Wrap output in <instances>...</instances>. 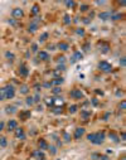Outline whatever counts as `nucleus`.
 <instances>
[{
  "mask_svg": "<svg viewBox=\"0 0 126 160\" xmlns=\"http://www.w3.org/2000/svg\"><path fill=\"white\" fill-rule=\"evenodd\" d=\"M105 139H106V135H105L103 131L94 132V139H93L92 144H93V145H101V144L105 141Z\"/></svg>",
  "mask_w": 126,
  "mask_h": 160,
  "instance_id": "f257e3e1",
  "label": "nucleus"
},
{
  "mask_svg": "<svg viewBox=\"0 0 126 160\" xmlns=\"http://www.w3.org/2000/svg\"><path fill=\"white\" fill-rule=\"evenodd\" d=\"M4 88H5V98H8V100L14 98V96H15V88L12 86V84H8V86H5Z\"/></svg>",
  "mask_w": 126,
  "mask_h": 160,
  "instance_id": "f03ea898",
  "label": "nucleus"
},
{
  "mask_svg": "<svg viewBox=\"0 0 126 160\" xmlns=\"http://www.w3.org/2000/svg\"><path fill=\"white\" fill-rule=\"evenodd\" d=\"M98 68H100L102 72H111V71H112V66L107 61H101V62L98 63Z\"/></svg>",
  "mask_w": 126,
  "mask_h": 160,
  "instance_id": "7ed1b4c3",
  "label": "nucleus"
},
{
  "mask_svg": "<svg viewBox=\"0 0 126 160\" xmlns=\"http://www.w3.org/2000/svg\"><path fill=\"white\" fill-rule=\"evenodd\" d=\"M12 16L13 19L18 20V19H22L24 16V12H23V9H20V8H15L12 10Z\"/></svg>",
  "mask_w": 126,
  "mask_h": 160,
  "instance_id": "20e7f679",
  "label": "nucleus"
},
{
  "mask_svg": "<svg viewBox=\"0 0 126 160\" xmlns=\"http://www.w3.org/2000/svg\"><path fill=\"white\" fill-rule=\"evenodd\" d=\"M71 97L72 98H75V100H81V98H83V92L81 91V90H78V88H75V90H72L71 91Z\"/></svg>",
  "mask_w": 126,
  "mask_h": 160,
  "instance_id": "39448f33",
  "label": "nucleus"
},
{
  "mask_svg": "<svg viewBox=\"0 0 126 160\" xmlns=\"http://www.w3.org/2000/svg\"><path fill=\"white\" fill-rule=\"evenodd\" d=\"M38 24H39V19H34L33 22H30L29 27H28V30L30 33H34L35 30H38Z\"/></svg>",
  "mask_w": 126,
  "mask_h": 160,
  "instance_id": "423d86ee",
  "label": "nucleus"
},
{
  "mask_svg": "<svg viewBox=\"0 0 126 160\" xmlns=\"http://www.w3.org/2000/svg\"><path fill=\"white\" fill-rule=\"evenodd\" d=\"M111 15H112V12H101V13H98V18L101 19V20H103V22H106V20H109V19H111Z\"/></svg>",
  "mask_w": 126,
  "mask_h": 160,
  "instance_id": "0eeeda50",
  "label": "nucleus"
},
{
  "mask_svg": "<svg viewBox=\"0 0 126 160\" xmlns=\"http://www.w3.org/2000/svg\"><path fill=\"white\" fill-rule=\"evenodd\" d=\"M85 132H86V130L83 129V127H77V129L75 130V134H73V137L78 140V139H81L83 135H85Z\"/></svg>",
  "mask_w": 126,
  "mask_h": 160,
  "instance_id": "6e6552de",
  "label": "nucleus"
},
{
  "mask_svg": "<svg viewBox=\"0 0 126 160\" xmlns=\"http://www.w3.org/2000/svg\"><path fill=\"white\" fill-rule=\"evenodd\" d=\"M6 127H8V131H15V129L18 127V122H16V120H9Z\"/></svg>",
  "mask_w": 126,
  "mask_h": 160,
  "instance_id": "1a4fd4ad",
  "label": "nucleus"
},
{
  "mask_svg": "<svg viewBox=\"0 0 126 160\" xmlns=\"http://www.w3.org/2000/svg\"><path fill=\"white\" fill-rule=\"evenodd\" d=\"M83 58V54L81 52H75L73 53V56L71 57V63H76L77 61H81Z\"/></svg>",
  "mask_w": 126,
  "mask_h": 160,
  "instance_id": "9d476101",
  "label": "nucleus"
},
{
  "mask_svg": "<svg viewBox=\"0 0 126 160\" xmlns=\"http://www.w3.org/2000/svg\"><path fill=\"white\" fill-rule=\"evenodd\" d=\"M15 136H16L18 139H20V140H24V139H25L24 130L22 129V127H16V129H15Z\"/></svg>",
  "mask_w": 126,
  "mask_h": 160,
  "instance_id": "9b49d317",
  "label": "nucleus"
},
{
  "mask_svg": "<svg viewBox=\"0 0 126 160\" xmlns=\"http://www.w3.org/2000/svg\"><path fill=\"white\" fill-rule=\"evenodd\" d=\"M38 58H39V61H49V54L44 50H40V52H38Z\"/></svg>",
  "mask_w": 126,
  "mask_h": 160,
  "instance_id": "f8f14e48",
  "label": "nucleus"
},
{
  "mask_svg": "<svg viewBox=\"0 0 126 160\" xmlns=\"http://www.w3.org/2000/svg\"><path fill=\"white\" fill-rule=\"evenodd\" d=\"M38 146H39L40 150H47L49 145H48V143L44 140V139H40V140L38 141Z\"/></svg>",
  "mask_w": 126,
  "mask_h": 160,
  "instance_id": "ddd939ff",
  "label": "nucleus"
},
{
  "mask_svg": "<svg viewBox=\"0 0 126 160\" xmlns=\"http://www.w3.org/2000/svg\"><path fill=\"white\" fill-rule=\"evenodd\" d=\"M57 48H58L59 50H63V52H66V50H68L69 46H68V43H64V42H59V43L57 44Z\"/></svg>",
  "mask_w": 126,
  "mask_h": 160,
  "instance_id": "4468645a",
  "label": "nucleus"
},
{
  "mask_svg": "<svg viewBox=\"0 0 126 160\" xmlns=\"http://www.w3.org/2000/svg\"><path fill=\"white\" fill-rule=\"evenodd\" d=\"M19 73L22 74L23 77H27L28 74H29V69H28L25 66H20V68H19Z\"/></svg>",
  "mask_w": 126,
  "mask_h": 160,
  "instance_id": "2eb2a0df",
  "label": "nucleus"
},
{
  "mask_svg": "<svg viewBox=\"0 0 126 160\" xmlns=\"http://www.w3.org/2000/svg\"><path fill=\"white\" fill-rule=\"evenodd\" d=\"M5 112H6V113H9V115H13V113H15V112H16L15 106H12V105L6 106V107H5Z\"/></svg>",
  "mask_w": 126,
  "mask_h": 160,
  "instance_id": "dca6fc26",
  "label": "nucleus"
},
{
  "mask_svg": "<svg viewBox=\"0 0 126 160\" xmlns=\"http://www.w3.org/2000/svg\"><path fill=\"white\" fill-rule=\"evenodd\" d=\"M63 82H64V80H63L62 77H57V78H54L53 81H52V84H54L56 87H59Z\"/></svg>",
  "mask_w": 126,
  "mask_h": 160,
  "instance_id": "f3484780",
  "label": "nucleus"
},
{
  "mask_svg": "<svg viewBox=\"0 0 126 160\" xmlns=\"http://www.w3.org/2000/svg\"><path fill=\"white\" fill-rule=\"evenodd\" d=\"M19 116H20L22 120H27L28 117H30V111H22L19 113Z\"/></svg>",
  "mask_w": 126,
  "mask_h": 160,
  "instance_id": "a211bd4d",
  "label": "nucleus"
},
{
  "mask_svg": "<svg viewBox=\"0 0 126 160\" xmlns=\"http://www.w3.org/2000/svg\"><path fill=\"white\" fill-rule=\"evenodd\" d=\"M38 13H39V5L34 4L33 6H32V14H33V15H38Z\"/></svg>",
  "mask_w": 126,
  "mask_h": 160,
  "instance_id": "6ab92c4d",
  "label": "nucleus"
},
{
  "mask_svg": "<svg viewBox=\"0 0 126 160\" xmlns=\"http://www.w3.org/2000/svg\"><path fill=\"white\" fill-rule=\"evenodd\" d=\"M90 116H91V112H90V111H86V110H85V111L81 112V117H82L83 120H87Z\"/></svg>",
  "mask_w": 126,
  "mask_h": 160,
  "instance_id": "aec40b11",
  "label": "nucleus"
},
{
  "mask_svg": "<svg viewBox=\"0 0 126 160\" xmlns=\"http://www.w3.org/2000/svg\"><path fill=\"white\" fill-rule=\"evenodd\" d=\"M48 37H49V34L46 32V33H43V34L39 37V42H40V43H43V42H46V40L48 39Z\"/></svg>",
  "mask_w": 126,
  "mask_h": 160,
  "instance_id": "412c9836",
  "label": "nucleus"
},
{
  "mask_svg": "<svg viewBox=\"0 0 126 160\" xmlns=\"http://www.w3.org/2000/svg\"><path fill=\"white\" fill-rule=\"evenodd\" d=\"M29 92V87L27 86V84H23L22 87H20V93H23V95H27Z\"/></svg>",
  "mask_w": 126,
  "mask_h": 160,
  "instance_id": "4be33fe9",
  "label": "nucleus"
},
{
  "mask_svg": "<svg viewBox=\"0 0 126 160\" xmlns=\"http://www.w3.org/2000/svg\"><path fill=\"white\" fill-rule=\"evenodd\" d=\"M25 103H27L28 106L34 105V100H33V97H32V96H28V97L25 98Z\"/></svg>",
  "mask_w": 126,
  "mask_h": 160,
  "instance_id": "5701e85b",
  "label": "nucleus"
},
{
  "mask_svg": "<svg viewBox=\"0 0 126 160\" xmlns=\"http://www.w3.org/2000/svg\"><path fill=\"white\" fill-rule=\"evenodd\" d=\"M52 92H53V95H61L62 93V88L61 87H53V88H52Z\"/></svg>",
  "mask_w": 126,
  "mask_h": 160,
  "instance_id": "b1692460",
  "label": "nucleus"
},
{
  "mask_svg": "<svg viewBox=\"0 0 126 160\" xmlns=\"http://www.w3.org/2000/svg\"><path fill=\"white\" fill-rule=\"evenodd\" d=\"M63 140H64V143H69L71 141V135L67 134V132H63Z\"/></svg>",
  "mask_w": 126,
  "mask_h": 160,
  "instance_id": "393cba45",
  "label": "nucleus"
},
{
  "mask_svg": "<svg viewBox=\"0 0 126 160\" xmlns=\"http://www.w3.org/2000/svg\"><path fill=\"white\" fill-rule=\"evenodd\" d=\"M63 23L64 24H71V16L68 14H66L64 16H63Z\"/></svg>",
  "mask_w": 126,
  "mask_h": 160,
  "instance_id": "a878e982",
  "label": "nucleus"
},
{
  "mask_svg": "<svg viewBox=\"0 0 126 160\" xmlns=\"http://www.w3.org/2000/svg\"><path fill=\"white\" fill-rule=\"evenodd\" d=\"M47 150H49V153H50L52 155H54V154L57 153V147H56V146H50V145H49Z\"/></svg>",
  "mask_w": 126,
  "mask_h": 160,
  "instance_id": "bb28decb",
  "label": "nucleus"
},
{
  "mask_svg": "<svg viewBox=\"0 0 126 160\" xmlns=\"http://www.w3.org/2000/svg\"><path fill=\"white\" fill-rule=\"evenodd\" d=\"M79 10H81V12H83V13H85V12H88V10H90V6H88L87 4H82L81 8H79Z\"/></svg>",
  "mask_w": 126,
  "mask_h": 160,
  "instance_id": "cd10ccee",
  "label": "nucleus"
},
{
  "mask_svg": "<svg viewBox=\"0 0 126 160\" xmlns=\"http://www.w3.org/2000/svg\"><path fill=\"white\" fill-rule=\"evenodd\" d=\"M77 110H78V106H77V105H72L71 107H69V112H71V113H76Z\"/></svg>",
  "mask_w": 126,
  "mask_h": 160,
  "instance_id": "c85d7f7f",
  "label": "nucleus"
},
{
  "mask_svg": "<svg viewBox=\"0 0 126 160\" xmlns=\"http://www.w3.org/2000/svg\"><path fill=\"white\" fill-rule=\"evenodd\" d=\"M8 145V141H6V137H0V146L5 147Z\"/></svg>",
  "mask_w": 126,
  "mask_h": 160,
  "instance_id": "c756f323",
  "label": "nucleus"
},
{
  "mask_svg": "<svg viewBox=\"0 0 126 160\" xmlns=\"http://www.w3.org/2000/svg\"><path fill=\"white\" fill-rule=\"evenodd\" d=\"M5 100V88H0V101Z\"/></svg>",
  "mask_w": 126,
  "mask_h": 160,
  "instance_id": "7c9ffc66",
  "label": "nucleus"
},
{
  "mask_svg": "<svg viewBox=\"0 0 126 160\" xmlns=\"http://www.w3.org/2000/svg\"><path fill=\"white\" fill-rule=\"evenodd\" d=\"M46 105L52 107V106L54 105V98H47V100H46Z\"/></svg>",
  "mask_w": 126,
  "mask_h": 160,
  "instance_id": "2f4dec72",
  "label": "nucleus"
},
{
  "mask_svg": "<svg viewBox=\"0 0 126 160\" xmlns=\"http://www.w3.org/2000/svg\"><path fill=\"white\" fill-rule=\"evenodd\" d=\"M119 109H120L121 111H125V109H126V102H125V101H121V102L119 103Z\"/></svg>",
  "mask_w": 126,
  "mask_h": 160,
  "instance_id": "473e14b6",
  "label": "nucleus"
},
{
  "mask_svg": "<svg viewBox=\"0 0 126 160\" xmlns=\"http://www.w3.org/2000/svg\"><path fill=\"white\" fill-rule=\"evenodd\" d=\"M76 33H77L78 35L83 37V35H85V29H83V28H78V29L76 30Z\"/></svg>",
  "mask_w": 126,
  "mask_h": 160,
  "instance_id": "72a5a7b5",
  "label": "nucleus"
},
{
  "mask_svg": "<svg viewBox=\"0 0 126 160\" xmlns=\"http://www.w3.org/2000/svg\"><path fill=\"white\" fill-rule=\"evenodd\" d=\"M122 18V14H115V15H111V20H119Z\"/></svg>",
  "mask_w": 126,
  "mask_h": 160,
  "instance_id": "f704fd0d",
  "label": "nucleus"
},
{
  "mask_svg": "<svg viewBox=\"0 0 126 160\" xmlns=\"http://www.w3.org/2000/svg\"><path fill=\"white\" fill-rule=\"evenodd\" d=\"M5 57L9 58L10 61H13V59H14V54H13L12 52H6V53H5Z\"/></svg>",
  "mask_w": 126,
  "mask_h": 160,
  "instance_id": "c9c22d12",
  "label": "nucleus"
},
{
  "mask_svg": "<svg viewBox=\"0 0 126 160\" xmlns=\"http://www.w3.org/2000/svg\"><path fill=\"white\" fill-rule=\"evenodd\" d=\"M42 86H43L44 88H52V86H53V84H52V81H50V82H44Z\"/></svg>",
  "mask_w": 126,
  "mask_h": 160,
  "instance_id": "e433bc0d",
  "label": "nucleus"
},
{
  "mask_svg": "<svg viewBox=\"0 0 126 160\" xmlns=\"http://www.w3.org/2000/svg\"><path fill=\"white\" fill-rule=\"evenodd\" d=\"M110 137L113 139V141H115V143H119V141H120V140H119V137L116 136V134H113V132H110Z\"/></svg>",
  "mask_w": 126,
  "mask_h": 160,
  "instance_id": "4c0bfd02",
  "label": "nucleus"
},
{
  "mask_svg": "<svg viewBox=\"0 0 126 160\" xmlns=\"http://www.w3.org/2000/svg\"><path fill=\"white\" fill-rule=\"evenodd\" d=\"M33 155H34V156H37L38 159H40V158H44V154L42 153V151H35Z\"/></svg>",
  "mask_w": 126,
  "mask_h": 160,
  "instance_id": "58836bf2",
  "label": "nucleus"
},
{
  "mask_svg": "<svg viewBox=\"0 0 126 160\" xmlns=\"http://www.w3.org/2000/svg\"><path fill=\"white\" fill-rule=\"evenodd\" d=\"M57 62L59 63V64H63V63L66 62V58L63 57V56H61V57H58V58H57Z\"/></svg>",
  "mask_w": 126,
  "mask_h": 160,
  "instance_id": "ea45409f",
  "label": "nucleus"
},
{
  "mask_svg": "<svg viewBox=\"0 0 126 160\" xmlns=\"http://www.w3.org/2000/svg\"><path fill=\"white\" fill-rule=\"evenodd\" d=\"M32 52H34V53L38 52V44H37V43H33V44H32Z\"/></svg>",
  "mask_w": 126,
  "mask_h": 160,
  "instance_id": "a19ab883",
  "label": "nucleus"
},
{
  "mask_svg": "<svg viewBox=\"0 0 126 160\" xmlns=\"http://www.w3.org/2000/svg\"><path fill=\"white\" fill-rule=\"evenodd\" d=\"M33 100H34V103H39V101H40V96H39L38 93H35V96L33 97Z\"/></svg>",
  "mask_w": 126,
  "mask_h": 160,
  "instance_id": "79ce46f5",
  "label": "nucleus"
},
{
  "mask_svg": "<svg viewBox=\"0 0 126 160\" xmlns=\"http://www.w3.org/2000/svg\"><path fill=\"white\" fill-rule=\"evenodd\" d=\"M93 139H94V134H88V135H87V140H88V141L92 143Z\"/></svg>",
  "mask_w": 126,
  "mask_h": 160,
  "instance_id": "37998d69",
  "label": "nucleus"
},
{
  "mask_svg": "<svg viewBox=\"0 0 126 160\" xmlns=\"http://www.w3.org/2000/svg\"><path fill=\"white\" fill-rule=\"evenodd\" d=\"M53 112H54V113H61V112H62V107H56V109L53 110Z\"/></svg>",
  "mask_w": 126,
  "mask_h": 160,
  "instance_id": "c03bdc74",
  "label": "nucleus"
},
{
  "mask_svg": "<svg viewBox=\"0 0 126 160\" xmlns=\"http://www.w3.org/2000/svg\"><path fill=\"white\" fill-rule=\"evenodd\" d=\"M110 50V48L107 47V46H103V48H102V53H107Z\"/></svg>",
  "mask_w": 126,
  "mask_h": 160,
  "instance_id": "a18cd8bd",
  "label": "nucleus"
},
{
  "mask_svg": "<svg viewBox=\"0 0 126 160\" xmlns=\"http://www.w3.org/2000/svg\"><path fill=\"white\" fill-rule=\"evenodd\" d=\"M125 61H126L125 57H122V58L120 59V64H121V67H125Z\"/></svg>",
  "mask_w": 126,
  "mask_h": 160,
  "instance_id": "49530a36",
  "label": "nucleus"
},
{
  "mask_svg": "<svg viewBox=\"0 0 126 160\" xmlns=\"http://www.w3.org/2000/svg\"><path fill=\"white\" fill-rule=\"evenodd\" d=\"M83 23H85V24H90L91 23V19L90 18H85V19H83Z\"/></svg>",
  "mask_w": 126,
  "mask_h": 160,
  "instance_id": "de8ad7c7",
  "label": "nucleus"
},
{
  "mask_svg": "<svg viewBox=\"0 0 126 160\" xmlns=\"http://www.w3.org/2000/svg\"><path fill=\"white\" fill-rule=\"evenodd\" d=\"M66 5H67L68 8H71V6L75 5V3H73V1H66Z\"/></svg>",
  "mask_w": 126,
  "mask_h": 160,
  "instance_id": "09e8293b",
  "label": "nucleus"
},
{
  "mask_svg": "<svg viewBox=\"0 0 126 160\" xmlns=\"http://www.w3.org/2000/svg\"><path fill=\"white\" fill-rule=\"evenodd\" d=\"M100 160H110V159H109V156H106V155H101V156H100Z\"/></svg>",
  "mask_w": 126,
  "mask_h": 160,
  "instance_id": "8fccbe9b",
  "label": "nucleus"
},
{
  "mask_svg": "<svg viewBox=\"0 0 126 160\" xmlns=\"http://www.w3.org/2000/svg\"><path fill=\"white\" fill-rule=\"evenodd\" d=\"M4 126H5V124H4L3 121H0V131H3V129H4Z\"/></svg>",
  "mask_w": 126,
  "mask_h": 160,
  "instance_id": "3c124183",
  "label": "nucleus"
},
{
  "mask_svg": "<svg viewBox=\"0 0 126 160\" xmlns=\"http://www.w3.org/2000/svg\"><path fill=\"white\" fill-rule=\"evenodd\" d=\"M92 105H93V106H97V105H98V102H97L96 98H92Z\"/></svg>",
  "mask_w": 126,
  "mask_h": 160,
  "instance_id": "603ef678",
  "label": "nucleus"
},
{
  "mask_svg": "<svg viewBox=\"0 0 126 160\" xmlns=\"http://www.w3.org/2000/svg\"><path fill=\"white\" fill-rule=\"evenodd\" d=\"M83 49H85V50H90V44H85V46H83Z\"/></svg>",
  "mask_w": 126,
  "mask_h": 160,
  "instance_id": "864d4df0",
  "label": "nucleus"
},
{
  "mask_svg": "<svg viewBox=\"0 0 126 160\" xmlns=\"http://www.w3.org/2000/svg\"><path fill=\"white\" fill-rule=\"evenodd\" d=\"M110 116V113H105V116H103V120H107V117Z\"/></svg>",
  "mask_w": 126,
  "mask_h": 160,
  "instance_id": "5fc2aeb1",
  "label": "nucleus"
},
{
  "mask_svg": "<svg viewBox=\"0 0 126 160\" xmlns=\"http://www.w3.org/2000/svg\"><path fill=\"white\" fill-rule=\"evenodd\" d=\"M121 137H122V140H125V139H126V135H125V132H122V134H121Z\"/></svg>",
  "mask_w": 126,
  "mask_h": 160,
  "instance_id": "6e6d98bb",
  "label": "nucleus"
},
{
  "mask_svg": "<svg viewBox=\"0 0 126 160\" xmlns=\"http://www.w3.org/2000/svg\"><path fill=\"white\" fill-rule=\"evenodd\" d=\"M121 95H122L121 91H117V92H116V96H121Z\"/></svg>",
  "mask_w": 126,
  "mask_h": 160,
  "instance_id": "4d7b16f0",
  "label": "nucleus"
},
{
  "mask_svg": "<svg viewBox=\"0 0 126 160\" xmlns=\"http://www.w3.org/2000/svg\"><path fill=\"white\" fill-rule=\"evenodd\" d=\"M38 160H46L44 158H40V159H38Z\"/></svg>",
  "mask_w": 126,
  "mask_h": 160,
  "instance_id": "13d9d810",
  "label": "nucleus"
},
{
  "mask_svg": "<svg viewBox=\"0 0 126 160\" xmlns=\"http://www.w3.org/2000/svg\"><path fill=\"white\" fill-rule=\"evenodd\" d=\"M121 160H125V156H122V158H121Z\"/></svg>",
  "mask_w": 126,
  "mask_h": 160,
  "instance_id": "bf43d9fd",
  "label": "nucleus"
},
{
  "mask_svg": "<svg viewBox=\"0 0 126 160\" xmlns=\"http://www.w3.org/2000/svg\"><path fill=\"white\" fill-rule=\"evenodd\" d=\"M58 160H59V159H58Z\"/></svg>",
  "mask_w": 126,
  "mask_h": 160,
  "instance_id": "052dcab7",
  "label": "nucleus"
}]
</instances>
